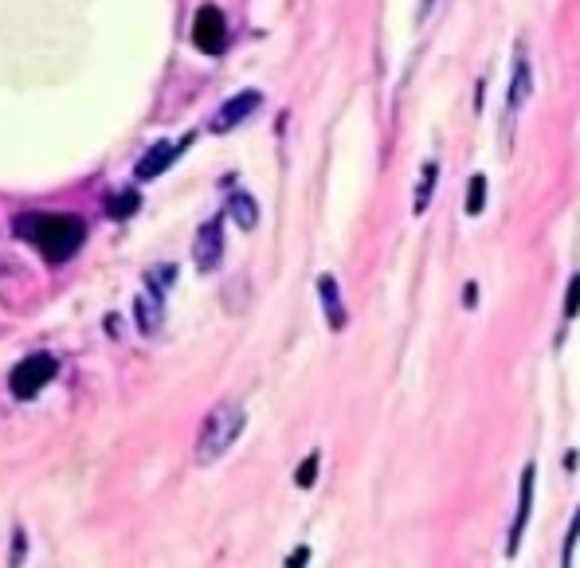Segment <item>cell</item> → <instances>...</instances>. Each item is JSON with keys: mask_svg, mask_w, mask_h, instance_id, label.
Here are the masks:
<instances>
[{"mask_svg": "<svg viewBox=\"0 0 580 568\" xmlns=\"http://www.w3.org/2000/svg\"><path fill=\"white\" fill-rule=\"evenodd\" d=\"M436 181H440V165L436 161H428L424 165V173H420V185H416V205H413V212L420 216L424 208L431 205V193H436Z\"/></svg>", "mask_w": 580, "mask_h": 568, "instance_id": "obj_13", "label": "cell"}, {"mask_svg": "<svg viewBox=\"0 0 580 568\" xmlns=\"http://www.w3.org/2000/svg\"><path fill=\"white\" fill-rule=\"evenodd\" d=\"M134 314H138L141 334H158V326H161V299H158V294H141V299L134 302Z\"/></svg>", "mask_w": 580, "mask_h": 568, "instance_id": "obj_12", "label": "cell"}, {"mask_svg": "<svg viewBox=\"0 0 580 568\" xmlns=\"http://www.w3.org/2000/svg\"><path fill=\"white\" fill-rule=\"evenodd\" d=\"M483 208H487V177L475 173L467 188V216H483Z\"/></svg>", "mask_w": 580, "mask_h": 568, "instance_id": "obj_15", "label": "cell"}, {"mask_svg": "<svg viewBox=\"0 0 580 568\" xmlns=\"http://www.w3.org/2000/svg\"><path fill=\"white\" fill-rule=\"evenodd\" d=\"M16 232L24 240H32L39 247L47 263H63L83 247L86 240V224L79 216H63V212H36V216H20Z\"/></svg>", "mask_w": 580, "mask_h": 568, "instance_id": "obj_1", "label": "cell"}, {"mask_svg": "<svg viewBox=\"0 0 580 568\" xmlns=\"http://www.w3.org/2000/svg\"><path fill=\"white\" fill-rule=\"evenodd\" d=\"M188 141H193V134H188V138H181V141H158V146H153V150L138 161V169H134V173H138V181L161 177V173H165V169L181 158V150H188Z\"/></svg>", "mask_w": 580, "mask_h": 568, "instance_id": "obj_7", "label": "cell"}, {"mask_svg": "<svg viewBox=\"0 0 580 568\" xmlns=\"http://www.w3.org/2000/svg\"><path fill=\"white\" fill-rule=\"evenodd\" d=\"M577 314H580V275H572L569 299H565V317H577Z\"/></svg>", "mask_w": 580, "mask_h": 568, "instance_id": "obj_18", "label": "cell"}, {"mask_svg": "<svg viewBox=\"0 0 580 568\" xmlns=\"http://www.w3.org/2000/svg\"><path fill=\"white\" fill-rule=\"evenodd\" d=\"M244 424H247V416L235 401L216 404V408L205 416V428H200V436H197V463L208 466V463H216L220 455H228V448L240 439Z\"/></svg>", "mask_w": 580, "mask_h": 568, "instance_id": "obj_2", "label": "cell"}, {"mask_svg": "<svg viewBox=\"0 0 580 568\" xmlns=\"http://www.w3.org/2000/svg\"><path fill=\"white\" fill-rule=\"evenodd\" d=\"M534 463H525L522 471V498H518V513H514V525H510V545H506V557H518V545H522V533L525 522H530V510H534Z\"/></svg>", "mask_w": 580, "mask_h": 568, "instance_id": "obj_9", "label": "cell"}, {"mask_svg": "<svg viewBox=\"0 0 580 568\" xmlns=\"http://www.w3.org/2000/svg\"><path fill=\"white\" fill-rule=\"evenodd\" d=\"M56 373H59L56 357H51V353H32V357H24L16 369H12L9 389H12V396H16V401H32V396H39L47 384L56 381Z\"/></svg>", "mask_w": 580, "mask_h": 568, "instance_id": "obj_3", "label": "cell"}, {"mask_svg": "<svg viewBox=\"0 0 580 568\" xmlns=\"http://www.w3.org/2000/svg\"><path fill=\"white\" fill-rule=\"evenodd\" d=\"M530 91H534V76H530V63H525V51L518 47L514 56V79H510V98H506V150H510V126L522 114V106L530 103Z\"/></svg>", "mask_w": 580, "mask_h": 568, "instance_id": "obj_5", "label": "cell"}, {"mask_svg": "<svg viewBox=\"0 0 580 568\" xmlns=\"http://www.w3.org/2000/svg\"><path fill=\"white\" fill-rule=\"evenodd\" d=\"M306 560H310V549H306V545H299V549L290 553L287 568H306Z\"/></svg>", "mask_w": 580, "mask_h": 568, "instance_id": "obj_19", "label": "cell"}, {"mask_svg": "<svg viewBox=\"0 0 580 568\" xmlns=\"http://www.w3.org/2000/svg\"><path fill=\"white\" fill-rule=\"evenodd\" d=\"M318 463H322V455H318V451H310V455L302 459L299 471H294V483H299L302 490H310V486H314V478H318Z\"/></svg>", "mask_w": 580, "mask_h": 568, "instance_id": "obj_16", "label": "cell"}, {"mask_svg": "<svg viewBox=\"0 0 580 568\" xmlns=\"http://www.w3.org/2000/svg\"><path fill=\"white\" fill-rule=\"evenodd\" d=\"M16 549H12V568H20V560H24V530H16Z\"/></svg>", "mask_w": 580, "mask_h": 568, "instance_id": "obj_20", "label": "cell"}, {"mask_svg": "<svg viewBox=\"0 0 580 568\" xmlns=\"http://www.w3.org/2000/svg\"><path fill=\"white\" fill-rule=\"evenodd\" d=\"M259 103H263V94L259 91H240L235 98H228L220 111H216V118H212V130L216 134H228V130H235L240 121L247 118V114H255L259 111Z\"/></svg>", "mask_w": 580, "mask_h": 568, "instance_id": "obj_8", "label": "cell"}, {"mask_svg": "<svg viewBox=\"0 0 580 568\" xmlns=\"http://www.w3.org/2000/svg\"><path fill=\"white\" fill-rule=\"evenodd\" d=\"M228 216H232L244 232H252V228L259 224V205L252 200V193H232L228 196Z\"/></svg>", "mask_w": 580, "mask_h": 568, "instance_id": "obj_11", "label": "cell"}, {"mask_svg": "<svg viewBox=\"0 0 580 568\" xmlns=\"http://www.w3.org/2000/svg\"><path fill=\"white\" fill-rule=\"evenodd\" d=\"M141 196L134 193V188H126V193H114L111 200H106V212L114 216V220H130L134 212H138Z\"/></svg>", "mask_w": 580, "mask_h": 568, "instance_id": "obj_14", "label": "cell"}, {"mask_svg": "<svg viewBox=\"0 0 580 568\" xmlns=\"http://www.w3.org/2000/svg\"><path fill=\"white\" fill-rule=\"evenodd\" d=\"M193 259H197V270H205V275L220 267V259H224V228H220V220L200 224L197 243H193Z\"/></svg>", "mask_w": 580, "mask_h": 568, "instance_id": "obj_6", "label": "cell"}, {"mask_svg": "<svg viewBox=\"0 0 580 568\" xmlns=\"http://www.w3.org/2000/svg\"><path fill=\"white\" fill-rule=\"evenodd\" d=\"M577 537H580V510H577V518H572V525H569V537H565V557H561L565 568H572V549H577Z\"/></svg>", "mask_w": 580, "mask_h": 568, "instance_id": "obj_17", "label": "cell"}, {"mask_svg": "<svg viewBox=\"0 0 580 568\" xmlns=\"http://www.w3.org/2000/svg\"><path fill=\"white\" fill-rule=\"evenodd\" d=\"M318 294H322V310H326V317H329V329H346V310H341V299H337L334 275H322Z\"/></svg>", "mask_w": 580, "mask_h": 568, "instance_id": "obj_10", "label": "cell"}, {"mask_svg": "<svg viewBox=\"0 0 580 568\" xmlns=\"http://www.w3.org/2000/svg\"><path fill=\"white\" fill-rule=\"evenodd\" d=\"M193 44H197L205 56H220L224 44H228L224 12L212 9V4H205V9L197 12V20H193Z\"/></svg>", "mask_w": 580, "mask_h": 568, "instance_id": "obj_4", "label": "cell"}]
</instances>
